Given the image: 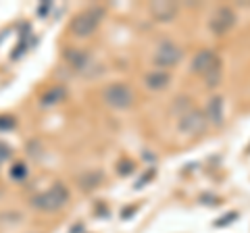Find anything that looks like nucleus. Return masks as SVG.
I'll return each instance as SVG.
<instances>
[{
	"mask_svg": "<svg viewBox=\"0 0 250 233\" xmlns=\"http://www.w3.org/2000/svg\"><path fill=\"white\" fill-rule=\"evenodd\" d=\"M104 15H106V11L103 9V6H98V4L90 6V9L82 11L80 15H75V19L71 23V32L77 38H88V36H92L98 29L100 23H103Z\"/></svg>",
	"mask_w": 250,
	"mask_h": 233,
	"instance_id": "1",
	"label": "nucleus"
},
{
	"mask_svg": "<svg viewBox=\"0 0 250 233\" xmlns=\"http://www.w3.org/2000/svg\"><path fill=\"white\" fill-rule=\"evenodd\" d=\"M69 202V190L62 183H54L50 190H46L44 194H38V196L31 198V206L38 208V211L44 213H54L62 208Z\"/></svg>",
	"mask_w": 250,
	"mask_h": 233,
	"instance_id": "2",
	"label": "nucleus"
},
{
	"mask_svg": "<svg viewBox=\"0 0 250 233\" xmlns=\"http://www.w3.org/2000/svg\"><path fill=\"white\" fill-rule=\"evenodd\" d=\"M103 98L111 108L123 111V108H129L131 102H134V92H131V88L125 83H111L103 92Z\"/></svg>",
	"mask_w": 250,
	"mask_h": 233,
	"instance_id": "3",
	"label": "nucleus"
},
{
	"mask_svg": "<svg viewBox=\"0 0 250 233\" xmlns=\"http://www.w3.org/2000/svg\"><path fill=\"white\" fill-rule=\"evenodd\" d=\"M205 127H207V116L202 115L198 108L188 111L186 115H182V119H179V131L186 136H198L205 131Z\"/></svg>",
	"mask_w": 250,
	"mask_h": 233,
	"instance_id": "4",
	"label": "nucleus"
},
{
	"mask_svg": "<svg viewBox=\"0 0 250 233\" xmlns=\"http://www.w3.org/2000/svg\"><path fill=\"white\" fill-rule=\"evenodd\" d=\"M233 23H236V15H233V11L228 9V6H219V9L213 13L210 21H208V27L215 36H223L233 27Z\"/></svg>",
	"mask_w": 250,
	"mask_h": 233,
	"instance_id": "5",
	"label": "nucleus"
},
{
	"mask_svg": "<svg viewBox=\"0 0 250 233\" xmlns=\"http://www.w3.org/2000/svg\"><path fill=\"white\" fill-rule=\"evenodd\" d=\"M184 52L179 46H175L173 42H163L154 52V65L156 67H173L182 60Z\"/></svg>",
	"mask_w": 250,
	"mask_h": 233,
	"instance_id": "6",
	"label": "nucleus"
},
{
	"mask_svg": "<svg viewBox=\"0 0 250 233\" xmlns=\"http://www.w3.org/2000/svg\"><path fill=\"white\" fill-rule=\"evenodd\" d=\"M217 63H219V58H217V54L213 50H200L192 60V71L196 75H205L208 69L215 67Z\"/></svg>",
	"mask_w": 250,
	"mask_h": 233,
	"instance_id": "7",
	"label": "nucleus"
},
{
	"mask_svg": "<svg viewBox=\"0 0 250 233\" xmlns=\"http://www.w3.org/2000/svg\"><path fill=\"white\" fill-rule=\"evenodd\" d=\"M150 13L156 21H163V23H169L171 19H175L177 15V6L173 2H152L150 4Z\"/></svg>",
	"mask_w": 250,
	"mask_h": 233,
	"instance_id": "8",
	"label": "nucleus"
},
{
	"mask_svg": "<svg viewBox=\"0 0 250 233\" xmlns=\"http://www.w3.org/2000/svg\"><path fill=\"white\" fill-rule=\"evenodd\" d=\"M171 81V75L165 71V69H154L152 73L146 75V88L148 90H165Z\"/></svg>",
	"mask_w": 250,
	"mask_h": 233,
	"instance_id": "9",
	"label": "nucleus"
},
{
	"mask_svg": "<svg viewBox=\"0 0 250 233\" xmlns=\"http://www.w3.org/2000/svg\"><path fill=\"white\" fill-rule=\"evenodd\" d=\"M207 116L210 119V123L217 125V127L223 123V98L221 96H215V98L208 100V104H207Z\"/></svg>",
	"mask_w": 250,
	"mask_h": 233,
	"instance_id": "10",
	"label": "nucleus"
},
{
	"mask_svg": "<svg viewBox=\"0 0 250 233\" xmlns=\"http://www.w3.org/2000/svg\"><path fill=\"white\" fill-rule=\"evenodd\" d=\"M205 81H207V88H217L219 81H221V63H217L215 67L208 69L205 73Z\"/></svg>",
	"mask_w": 250,
	"mask_h": 233,
	"instance_id": "11",
	"label": "nucleus"
},
{
	"mask_svg": "<svg viewBox=\"0 0 250 233\" xmlns=\"http://www.w3.org/2000/svg\"><path fill=\"white\" fill-rule=\"evenodd\" d=\"M62 96H65V90H62V88H52L50 92H46V94H44L42 102H44L46 106H50V104H57V102H59V100H61Z\"/></svg>",
	"mask_w": 250,
	"mask_h": 233,
	"instance_id": "12",
	"label": "nucleus"
},
{
	"mask_svg": "<svg viewBox=\"0 0 250 233\" xmlns=\"http://www.w3.org/2000/svg\"><path fill=\"white\" fill-rule=\"evenodd\" d=\"M100 179H103V173H100V171H96L94 175H92V173L85 175L83 179H82V183H83V188H85V190H90V188H96V183H98Z\"/></svg>",
	"mask_w": 250,
	"mask_h": 233,
	"instance_id": "13",
	"label": "nucleus"
},
{
	"mask_svg": "<svg viewBox=\"0 0 250 233\" xmlns=\"http://www.w3.org/2000/svg\"><path fill=\"white\" fill-rule=\"evenodd\" d=\"M73 52H75V54H71V50H69V52H67V58L73 63V67L80 69V67L85 63V57H83V54H82L80 50H73Z\"/></svg>",
	"mask_w": 250,
	"mask_h": 233,
	"instance_id": "14",
	"label": "nucleus"
},
{
	"mask_svg": "<svg viewBox=\"0 0 250 233\" xmlns=\"http://www.w3.org/2000/svg\"><path fill=\"white\" fill-rule=\"evenodd\" d=\"M11 173H13V177H15V179H19V177H23V175H27V169H25V167H23V165H15V169L11 171Z\"/></svg>",
	"mask_w": 250,
	"mask_h": 233,
	"instance_id": "15",
	"label": "nucleus"
},
{
	"mask_svg": "<svg viewBox=\"0 0 250 233\" xmlns=\"http://www.w3.org/2000/svg\"><path fill=\"white\" fill-rule=\"evenodd\" d=\"M9 156H11V148L9 146H4V144H0V162L6 160Z\"/></svg>",
	"mask_w": 250,
	"mask_h": 233,
	"instance_id": "16",
	"label": "nucleus"
},
{
	"mask_svg": "<svg viewBox=\"0 0 250 233\" xmlns=\"http://www.w3.org/2000/svg\"><path fill=\"white\" fill-rule=\"evenodd\" d=\"M236 216H238V213H231V214H228V216H223L225 221H217L215 225H217V227H221V225H228V223H231L233 219H236Z\"/></svg>",
	"mask_w": 250,
	"mask_h": 233,
	"instance_id": "17",
	"label": "nucleus"
},
{
	"mask_svg": "<svg viewBox=\"0 0 250 233\" xmlns=\"http://www.w3.org/2000/svg\"><path fill=\"white\" fill-rule=\"evenodd\" d=\"M152 175H154V171H148V173H146V175L142 177V179L138 181V185H136V188H142V185H144V183H146L148 179H152Z\"/></svg>",
	"mask_w": 250,
	"mask_h": 233,
	"instance_id": "18",
	"label": "nucleus"
},
{
	"mask_svg": "<svg viewBox=\"0 0 250 233\" xmlns=\"http://www.w3.org/2000/svg\"><path fill=\"white\" fill-rule=\"evenodd\" d=\"M121 167H123V169H119V173H121V175H129L131 171H134V169H131V167H134L131 162H125V165H121Z\"/></svg>",
	"mask_w": 250,
	"mask_h": 233,
	"instance_id": "19",
	"label": "nucleus"
}]
</instances>
